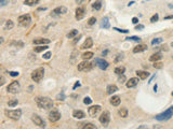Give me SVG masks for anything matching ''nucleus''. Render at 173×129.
I'll return each instance as SVG.
<instances>
[{"label": "nucleus", "mask_w": 173, "mask_h": 129, "mask_svg": "<svg viewBox=\"0 0 173 129\" xmlns=\"http://www.w3.org/2000/svg\"><path fill=\"white\" fill-rule=\"evenodd\" d=\"M72 116H74L75 118L82 119V118H84L85 114H84V112L81 111V110H74V112H72Z\"/></svg>", "instance_id": "obj_17"}, {"label": "nucleus", "mask_w": 173, "mask_h": 129, "mask_svg": "<svg viewBox=\"0 0 173 129\" xmlns=\"http://www.w3.org/2000/svg\"><path fill=\"white\" fill-rule=\"evenodd\" d=\"M172 18H173V15H169V16H166L165 20H172Z\"/></svg>", "instance_id": "obj_52"}, {"label": "nucleus", "mask_w": 173, "mask_h": 129, "mask_svg": "<svg viewBox=\"0 0 173 129\" xmlns=\"http://www.w3.org/2000/svg\"><path fill=\"white\" fill-rule=\"evenodd\" d=\"M40 0H25L24 4H27V6H34V4H37Z\"/></svg>", "instance_id": "obj_33"}, {"label": "nucleus", "mask_w": 173, "mask_h": 129, "mask_svg": "<svg viewBox=\"0 0 173 129\" xmlns=\"http://www.w3.org/2000/svg\"><path fill=\"white\" fill-rule=\"evenodd\" d=\"M132 23H133V24H138V23H139V18L138 17H133V18H132Z\"/></svg>", "instance_id": "obj_49"}, {"label": "nucleus", "mask_w": 173, "mask_h": 129, "mask_svg": "<svg viewBox=\"0 0 173 129\" xmlns=\"http://www.w3.org/2000/svg\"><path fill=\"white\" fill-rule=\"evenodd\" d=\"M95 22H96V18H95V17H91L90 20H89V22H88V24H89L90 26H92V25L95 24Z\"/></svg>", "instance_id": "obj_40"}, {"label": "nucleus", "mask_w": 173, "mask_h": 129, "mask_svg": "<svg viewBox=\"0 0 173 129\" xmlns=\"http://www.w3.org/2000/svg\"><path fill=\"white\" fill-rule=\"evenodd\" d=\"M78 86H80V83H78V82H77V83H76V84L74 85V89L76 88V87H78Z\"/></svg>", "instance_id": "obj_53"}, {"label": "nucleus", "mask_w": 173, "mask_h": 129, "mask_svg": "<svg viewBox=\"0 0 173 129\" xmlns=\"http://www.w3.org/2000/svg\"><path fill=\"white\" fill-rule=\"evenodd\" d=\"M82 126H80V128H82V129H95L96 128V126L95 125H93V124H90V123H88V124H81Z\"/></svg>", "instance_id": "obj_26"}, {"label": "nucleus", "mask_w": 173, "mask_h": 129, "mask_svg": "<svg viewBox=\"0 0 173 129\" xmlns=\"http://www.w3.org/2000/svg\"><path fill=\"white\" fill-rule=\"evenodd\" d=\"M162 41H163V39H161V38H156V39H154V40L152 41V44H153V45L159 44V43H161Z\"/></svg>", "instance_id": "obj_35"}, {"label": "nucleus", "mask_w": 173, "mask_h": 129, "mask_svg": "<svg viewBox=\"0 0 173 129\" xmlns=\"http://www.w3.org/2000/svg\"><path fill=\"white\" fill-rule=\"evenodd\" d=\"M92 45H93V40L92 38H86L85 41L83 42V44L81 45V50H86V49H90V47H92Z\"/></svg>", "instance_id": "obj_15"}, {"label": "nucleus", "mask_w": 173, "mask_h": 129, "mask_svg": "<svg viewBox=\"0 0 173 129\" xmlns=\"http://www.w3.org/2000/svg\"><path fill=\"white\" fill-rule=\"evenodd\" d=\"M44 59H50V57H51V53L50 52H48V53H45V54H43V56H42Z\"/></svg>", "instance_id": "obj_45"}, {"label": "nucleus", "mask_w": 173, "mask_h": 129, "mask_svg": "<svg viewBox=\"0 0 173 129\" xmlns=\"http://www.w3.org/2000/svg\"><path fill=\"white\" fill-rule=\"evenodd\" d=\"M76 1H77V2H82L83 0H76Z\"/></svg>", "instance_id": "obj_55"}, {"label": "nucleus", "mask_w": 173, "mask_h": 129, "mask_svg": "<svg viewBox=\"0 0 173 129\" xmlns=\"http://www.w3.org/2000/svg\"><path fill=\"white\" fill-rule=\"evenodd\" d=\"M33 42H34V44H43V45H45V44H49V43H50V40H49V39L39 38V39H35Z\"/></svg>", "instance_id": "obj_21"}, {"label": "nucleus", "mask_w": 173, "mask_h": 129, "mask_svg": "<svg viewBox=\"0 0 173 129\" xmlns=\"http://www.w3.org/2000/svg\"><path fill=\"white\" fill-rule=\"evenodd\" d=\"M171 95H172V96H173V91H172V94H171Z\"/></svg>", "instance_id": "obj_57"}, {"label": "nucleus", "mask_w": 173, "mask_h": 129, "mask_svg": "<svg viewBox=\"0 0 173 129\" xmlns=\"http://www.w3.org/2000/svg\"><path fill=\"white\" fill-rule=\"evenodd\" d=\"M158 20H159V15H158V14H155V15H153V16H152L151 22H152V23H156Z\"/></svg>", "instance_id": "obj_39"}, {"label": "nucleus", "mask_w": 173, "mask_h": 129, "mask_svg": "<svg viewBox=\"0 0 173 129\" xmlns=\"http://www.w3.org/2000/svg\"><path fill=\"white\" fill-rule=\"evenodd\" d=\"M122 58H123V54H118L115 59V62H119L120 60H122Z\"/></svg>", "instance_id": "obj_38"}, {"label": "nucleus", "mask_w": 173, "mask_h": 129, "mask_svg": "<svg viewBox=\"0 0 173 129\" xmlns=\"http://www.w3.org/2000/svg\"><path fill=\"white\" fill-rule=\"evenodd\" d=\"M20 88H21L20 83L17 81H13L11 84H9V86L7 87V91L10 94H16L20 91Z\"/></svg>", "instance_id": "obj_5"}, {"label": "nucleus", "mask_w": 173, "mask_h": 129, "mask_svg": "<svg viewBox=\"0 0 173 129\" xmlns=\"http://www.w3.org/2000/svg\"><path fill=\"white\" fill-rule=\"evenodd\" d=\"M101 111V105H93V107L89 108V115L91 117H95V115H97Z\"/></svg>", "instance_id": "obj_12"}, {"label": "nucleus", "mask_w": 173, "mask_h": 129, "mask_svg": "<svg viewBox=\"0 0 173 129\" xmlns=\"http://www.w3.org/2000/svg\"><path fill=\"white\" fill-rule=\"evenodd\" d=\"M119 115L121 117H127L128 116V110H127L126 108H121L120 110H119Z\"/></svg>", "instance_id": "obj_30"}, {"label": "nucleus", "mask_w": 173, "mask_h": 129, "mask_svg": "<svg viewBox=\"0 0 173 129\" xmlns=\"http://www.w3.org/2000/svg\"><path fill=\"white\" fill-rule=\"evenodd\" d=\"M173 116V105L172 107H170L168 110H166L163 113H160V114H158L157 116H156V119L157 121H168V119H170L171 117Z\"/></svg>", "instance_id": "obj_2"}, {"label": "nucleus", "mask_w": 173, "mask_h": 129, "mask_svg": "<svg viewBox=\"0 0 173 129\" xmlns=\"http://www.w3.org/2000/svg\"><path fill=\"white\" fill-rule=\"evenodd\" d=\"M17 103H19V101H17V99H12V100H10L8 102V105L9 107H15V105H17Z\"/></svg>", "instance_id": "obj_34"}, {"label": "nucleus", "mask_w": 173, "mask_h": 129, "mask_svg": "<svg viewBox=\"0 0 173 129\" xmlns=\"http://www.w3.org/2000/svg\"><path fill=\"white\" fill-rule=\"evenodd\" d=\"M114 30H117V31H119V32H122V34H128L129 30H127V29H119V28H114Z\"/></svg>", "instance_id": "obj_43"}, {"label": "nucleus", "mask_w": 173, "mask_h": 129, "mask_svg": "<svg viewBox=\"0 0 173 129\" xmlns=\"http://www.w3.org/2000/svg\"><path fill=\"white\" fill-rule=\"evenodd\" d=\"M139 84V79L138 77H132V79H130L128 82H127V87L128 88H132V87H135L136 85Z\"/></svg>", "instance_id": "obj_16"}, {"label": "nucleus", "mask_w": 173, "mask_h": 129, "mask_svg": "<svg viewBox=\"0 0 173 129\" xmlns=\"http://www.w3.org/2000/svg\"><path fill=\"white\" fill-rule=\"evenodd\" d=\"M127 40H129V41H135V42H140L141 39L139 38V37H129V38H127Z\"/></svg>", "instance_id": "obj_36"}, {"label": "nucleus", "mask_w": 173, "mask_h": 129, "mask_svg": "<svg viewBox=\"0 0 173 129\" xmlns=\"http://www.w3.org/2000/svg\"><path fill=\"white\" fill-rule=\"evenodd\" d=\"M107 94L108 95H113L114 93H116V91L118 90V87L115 85V84H110V85H108L107 86Z\"/></svg>", "instance_id": "obj_22"}, {"label": "nucleus", "mask_w": 173, "mask_h": 129, "mask_svg": "<svg viewBox=\"0 0 173 129\" xmlns=\"http://www.w3.org/2000/svg\"><path fill=\"white\" fill-rule=\"evenodd\" d=\"M67 13V9L65 7H57L52 11V15H62V14H66Z\"/></svg>", "instance_id": "obj_13"}, {"label": "nucleus", "mask_w": 173, "mask_h": 129, "mask_svg": "<svg viewBox=\"0 0 173 129\" xmlns=\"http://www.w3.org/2000/svg\"><path fill=\"white\" fill-rule=\"evenodd\" d=\"M147 50V45H145V44H139V45H136V46L133 49V53H141V52H144V51H146Z\"/></svg>", "instance_id": "obj_18"}, {"label": "nucleus", "mask_w": 173, "mask_h": 129, "mask_svg": "<svg viewBox=\"0 0 173 129\" xmlns=\"http://www.w3.org/2000/svg\"><path fill=\"white\" fill-rule=\"evenodd\" d=\"M4 113H6V115L9 118L14 119V121H17V119L22 116V111L20 109H17V110H6Z\"/></svg>", "instance_id": "obj_3"}, {"label": "nucleus", "mask_w": 173, "mask_h": 129, "mask_svg": "<svg viewBox=\"0 0 173 129\" xmlns=\"http://www.w3.org/2000/svg\"><path fill=\"white\" fill-rule=\"evenodd\" d=\"M9 1H10V0H0V6L1 7L7 6V4L9 3Z\"/></svg>", "instance_id": "obj_42"}, {"label": "nucleus", "mask_w": 173, "mask_h": 129, "mask_svg": "<svg viewBox=\"0 0 173 129\" xmlns=\"http://www.w3.org/2000/svg\"><path fill=\"white\" fill-rule=\"evenodd\" d=\"M4 84V77H3V75L1 76V82H0V85H3Z\"/></svg>", "instance_id": "obj_51"}, {"label": "nucleus", "mask_w": 173, "mask_h": 129, "mask_svg": "<svg viewBox=\"0 0 173 129\" xmlns=\"http://www.w3.org/2000/svg\"><path fill=\"white\" fill-rule=\"evenodd\" d=\"M136 75H138L141 80H145V79H147V77L149 76V73L146 72V71H141V70H138L136 71Z\"/></svg>", "instance_id": "obj_20"}, {"label": "nucleus", "mask_w": 173, "mask_h": 129, "mask_svg": "<svg viewBox=\"0 0 173 129\" xmlns=\"http://www.w3.org/2000/svg\"><path fill=\"white\" fill-rule=\"evenodd\" d=\"M57 99H58V100H64V99H65V96H64V94L62 93V94H60V95H58V96H57Z\"/></svg>", "instance_id": "obj_46"}, {"label": "nucleus", "mask_w": 173, "mask_h": 129, "mask_svg": "<svg viewBox=\"0 0 173 129\" xmlns=\"http://www.w3.org/2000/svg\"><path fill=\"white\" fill-rule=\"evenodd\" d=\"M92 8L94 9V10H101V8H102V2L101 1H95L93 4H92Z\"/></svg>", "instance_id": "obj_31"}, {"label": "nucleus", "mask_w": 173, "mask_h": 129, "mask_svg": "<svg viewBox=\"0 0 173 129\" xmlns=\"http://www.w3.org/2000/svg\"><path fill=\"white\" fill-rule=\"evenodd\" d=\"M91 69H92V64H91L89 61H86V60L78 63V70H79V71L86 72V71H90Z\"/></svg>", "instance_id": "obj_10"}, {"label": "nucleus", "mask_w": 173, "mask_h": 129, "mask_svg": "<svg viewBox=\"0 0 173 129\" xmlns=\"http://www.w3.org/2000/svg\"><path fill=\"white\" fill-rule=\"evenodd\" d=\"M162 62H157V61H155V63H154V67L155 68H157V69H160V68H162Z\"/></svg>", "instance_id": "obj_41"}, {"label": "nucleus", "mask_w": 173, "mask_h": 129, "mask_svg": "<svg viewBox=\"0 0 173 129\" xmlns=\"http://www.w3.org/2000/svg\"><path fill=\"white\" fill-rule=\"evenodd\" d=\"M135 29H136V30H141V29H144V26H143V25H138V26L135 27Z\"/></svg>", "instance_id": "obj_50"}, {"label": "nucleus", "mask_w": 173, "mask_h": 129, "mask_svg": "<svg viewBox=\"0 0 173 129\" xmlns=\"http://www.w3.org/2000/svg\"><path fill=\"white\" fill-rule=\"evenodd\" d=\"M77 35H78V30H77V29H72V30L69 32V34L67 35V38H68V39H71V38H74V37H76Z\"/></svg>", "instance_id": "obj_32"}, {"label": "nucleus", "mask_w": 173, "mask_h": 129, "mask_svg": "<svg viewBox=\"0 0 173 129\" xmlns=\"http://www.w3.org/2000/svg\"><path fill=\"white\" fill-rule=\"evenodd\" d=\"M48 49V46H47V44L45 45H41V46H38V47H34V51L36 53H40V52H43V51H45Z\"/></svg>", "instance_id": "obj_29"}, {"label": "nucleus", "mask_w": 173, "mask_h": 129, "mask_svg": "<svg viewBox=\"0 0 173 129\" xmlns=\"http://www.w3.org/2000/svg\"><path fill=\"white\" fill-rule=\"evenodd\" d=\"M171 46H172V47H173V42H172V43H171Z\"/></svg>", "instance_id": "obj_56"}, {"label": "nucleus", "mask_w": 173, "mask_h": 129, "mask_svg": "<svg viewBox=\"0 0 173 129\" xmlns=\"http://www.w3.org/2000/svg\"><path fill=\"white\" fill-rule=\"evenodd\" d=\"M125 70H126V68L122 67V66L117 67L115 69V73H116V74H118V75H121V74H123V73H125Z\"/></svg>", "instance_id": "obj_27"}, {"label": "nucleus", "mask_w": 173, "mask_h": 129, "mask_svg": "<svg viewBox=\"0 0 173 129\" xmlns=\"http://www.w3.org/2000/svg\"><path fill=\"white\" fill-rule=\"evenodd\" d=\"M60 118H61V113L55 109H53L52 111L49 113V121L50 122L55 123L57 121H60Z\"/></svg>", "instance_id": "obj_7"}, {"label": "nucleus", "mask_w": 173, "mask_h": 129, "mask_svg": "<svg viewBox=\"0 0 173 129\" xmlns=\"http://www.w3.org/2000/svg\"><path fill=\"white\" fill-rule=\"evenodd\" d=\"M19 74H20V73L16 72V71H11V72H10V75H11V76H17Z\"/></svg>", "instance_id": "obj_47"}, {"label": "nucleus", "mask_w": 173, "mask_h": 129, "mask_svg": "<svg viewBox=\"0 0 173 129\" xmlns=\"http://www.w3.org/2000/svg\"><path fill=\"white\" fill-rule=\"evenodd\" d=\"M31 22V18H30V15L29 14H24V15H21L19 17V23L21 26H24V27H27Z\"/></svg>", "instance_id": "obj_8"}, {"label": "nucleus", "mask_w": 173, "mask_h": 129, "mask_svg": "<svg viewBox=\"0 0 173 129\" xmlns=\"http://www.w3.org/2000/svg\"><path fill=\"white\" fill-rule=\"evenodd\" d=\"M102 27H103V28H105V29H109V28H110L108 17H104V18H103V21H102Z\"/></svg>", "instance_id": "obj_24"}, {"label": "nucleus", "mask_w": 173, "mask_h": 129, "mask_svg": "<svg viewBox=\"0 0 173 129\" xmlns=\"http://www.w3.org/2000/svg\"><path fill=\"white\" fill-rule=\"evenodd\" d=\"M31 121L34 122L35 125H37V126H39V127H41V128H44V127H45V122L39 116V115H37V114H34L33 116H31Z\"/></svg>", "instance_id": "obj_9"}, {"label": "nucleus", "mask_w": 173, "mask_h": 129, "mask_svg": "<svg viewBox=\"0 0 173 129\" xmlns=\"http://www.w3.org/2000/svg\"><path fill=\"white\" fill-rule=\"evenodd\" d=\"M91 102H92V99H91L90 97H85V98L83 99V103L84 104H91Z\"/></svg>", "instance_id": "obj_37"}, {"label": "nucleus", "mask_w": 173, "mask_h": 129, "mask_svg": "<svg viewBox=\"0 0 173 129\" xmlns=\"http://www.w3.org/2000/svg\"><path fill=\"white\" fill-rule=\"evenodd\" d=\"M10 45H20V46H23L24 44H23V42H21V41H19V42H16L15 41V42H11Z\"/></svg>", "instance_id": "obj_44"}, {"label": "nucleus", "mask_w": 173, "mask_h": 129, "mask_svg": "<svg viewBox=\"0 0 173 129\" xmlns=\"http://www.w3.org/2000/svg\"><path fill=\"white\" fill-rule=\"evenodd\" d=\"M154 90H155V91L157 90V85H155V86H154Z\"/></svg>", "instance_id": "obj_54"}, {"label": "nucleus", "mask_w": 173, "mask_h": 129, "mask_svg": "<svg viewBox=\"0 0 173 129\" xmlns=\"http://www.w3.org/2000/svg\"><path fill=\"white\" fill-rule=\"evenodd\" d=\"M44 75V69L43 68H38L36 70L33 71L31 73V79L34 82H40L42 80V77Z\"/></svg>", "instance_id": "obj_4"}, {"label": "nucleus", "mask_w": 173, "mask_h": 129, "mask_svg": "<svg viewBox=\"0 0 173 129\" xmlns=\"http://www.w3.org/2000/svg\"><path fill=\"white\" fill-rule=\"evenodd\" d=\"M121 102V99L119 96H113L110 98V104H113L114 107H118Z\"/></svg>", "instance_id": "obj_19"}, {"label": "nucleus", "mask_w": 173, "mask_h": 129, "mask_svg": "<svg viewBox=\"0 0 173 129\" xmlns=\"http://www.w3.org/2000/svg\"><path fill=\"white\" fill-rule=\"evenodd\" d=\"M95 64L100 68V69H102V70H106V69L108 68V62L106 60H104V59H101V58H95Z\"/></svg>", "instance_id": "obj_11"}, {"label": "nucleus", "mask_w": 173, "mask_h": 129, "mask_svg": "<svg viewBox=\"0 0 173 129\" xmlns=\"http://www.w3.org/2000/svg\"><path fill=\"white\" fill-rule=\"evenodd\" d=\"M84 17V9L82 7H78L76 9V20L80 21Z\"/></svg>", "instance_id": "obj_14"}, {"label": "nucleus", "mask_w": 173, "mask_h": 129, "mask_svg": "<svg viewBox=\"0 0 173 129\" xmlns=\"http://www.w3.org/2000/svg\"><path fill=\"white\" fill-rule=\"evenodd\" d=\"M81 57H82L83 60H88V59H91L93 57V53L92 52H86V53H83L81 55Z\"/></svg>", "instance_id": "obj_25"}, {"label": "nucleus", "mask_w": 173, "mask_h": 129, "mask_svg": "<svg viewBox=\"0 0 173 129\" xmlns=\"http://www.w3.org/2000/svg\"><path fill=\"white\" fill-rule=\"evenodd\" d=\"M161 54L160 53H156V54H153L151 57H149V60L151 61H153V62H155V61H158V60H160L161 59Z\"/></svg>", "instance_id": "obj_23"}, {"label": "nucleus", "mask_w": 173, "mask_h": 129, "mask_svg": "<svg viewBox=\"0 0 173 129\" xmlns=\"http://www.w3.org/2000/svg\"><path fill=\"white\" fill-rule=\"evenodd\" d=\"M35 101L39 109L49 110L53 108V101L50 98H48V97H37L35 99Z\"/></svg>", "instance_id": "obj_1"}, {"label": "nucleus", "mask_w": 173, "mask_h": 129, "mask_svg": "<svg viewBox=\"0 0 173 129\" xmlns=\"http://www.w3.org/2000/svg\"><path fill=\"white\" fill-rule=\"evenodd\" d=\"M126 81V77H125V75L123 74H121L120 76H119V82H121V83H123Z\"/></svg>", "instance_id": "obj_48"}, {"label": "nucleus", "mask_w": 173, "mask_h": 129, "mask_svg": "<svg viewBox=\"0 0 173 129\" xmlns=\"http://www.w3.org/2000/svg\"><path fill=\"white\" fill-rule=\"evenodd\" d=\"M13 26H14V24H13V22L11 20H9L6 22V25H4V29L6 30H10L13 28Z\"/></svg>", "instance_id": "obj_28"}, {"label": "nucleus", "mask_w": 173, "mask_h": 129, "mask_svg": "<svg viewBox=\"0 0 173 129\" xmlns=\"http://www.w3.org/2000/svg\"><path fill=\"white\" fill-rule=\"evenodd\" d=\"M109 121H110V114H109L108 111H104L101 114V116H100V123H101L104 127H106L109 124Z\"/></svg>", "instance_id": "obj_6"}]
</instances>
